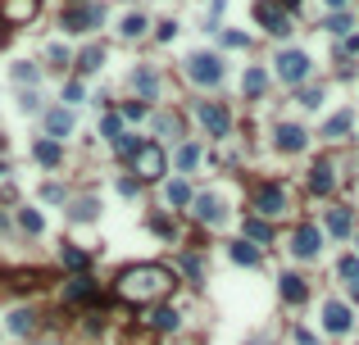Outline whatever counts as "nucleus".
<instances>
[{"mask_svg": "<svg viewBox=\"0 0 359 345\" xmlns=\"http://www.w3.org/2000/svg\"><path fill=\"white\" fill-rule=\"evenodd\" d=\"M177 277L173 268H164V264H128V268L114 277V295L123 304H137V309H151V304H164L173 295Z\"/></svg>", "mask_w": 359, "mask_h": 345, "instance_id": "nucleus-1", "label": "nucleus"}, {"mask_svg": "<svg viewBox=\"0 0 359 345\" xmlns=\"http://www.w3.org/2000/svg\"><path fill=\"white\" fill-rule=\"evenodd\" d=\"M287 205H291V200H287V186H282V182H260V186L251 191V209H255L260 218H282Z\"/></svg>", "mask_w": 359, "mask_h": 345, "instance_id": "nucleus-2", "label": "nucleus"}, {"mask_svg": "<svg viewBox=\"0 0 359 345\" xmlns=\"http://www.w3.org/2000/svg\"><path fill=\"white\" fill-rule=\"evenodd\" d=\"M132 172H137V182H159L164 172H168V155L155 141H146L142 150H137V159H132Z\"/></svg>", "mask_w": 359, "mask_h": 345, "instance_id": "nucleus-3", "label": "nucleus"}, {"mask_svg": "<svg viewBox=\"0 0 359 345\" xmlns=\"http://www.w3.org/2000/svg\"><path fill=\"white\" fill-rule=\"evenodd\" d=\"M186 77H191V82L196 86H218L223 82V59H218V55H191V59H186Z\"/></svg>", "mask_w": 359, "mask_h": 345, "instance_id": "nucleus-4", "label": "nucleus"}, {"mask_svg": "<svg viewBox=\"0 0 359 345\" xmlns=\"http://www.w3.org/2000/svg\"><path fill=\"white\" fill-rule=\"evenodd\" d=\"M291 255L295 259H318L323 255V227L318 223H300L291 232Z\"/></svg>", "mask_w": 359, "mask_h": 345, "instance_id": "nucleus-5", "label": "nucleus"}, {"mask_svg": "<svg viewBox=\"0 0 359 345\" xmlns=\"http://www.w3.org/2000/svg\"><path fill=\"white\" fill-rule=\"evenodd\" d=\"M273 64H278V77H282L287 86H300L309 77V55L305 50H282Z\"/></svg>", "mask_w": 359, "mask_h": 345, "instance_id": "nucleus-6", "label": "nucleus"}, {"mask_svg": "<svg viewBox=\"0 0 359 345\" xmlns=\"http://www.w3.org/2000/svg\"><path fill=\"white\" fill-rule=\"evenodd\" d=\"M255 23H260L269 37L291 32V19H287V10H278V0H260V5H255Z\"/></svg>", "mask_w": 359, "mask_h": 345, "instance_id": "nucleus-7", "label": "nucleus"}, {"mask_svg": "<svg viewBox=\"0 0 359 345\" xmlns=\"http://www.w3.org/2000/svg\"><path fill=\"white\" fill-rule=\"evenodd\" d=\"M196 114H200V123H205L209 137H228V132H232V114H228V105H218V100H200Z\"/></svg>", "mask_w": 359, "mask_h": 345, "instance_id": "nucleus-8", "label": "nucleus"}, {"mask_svg": "<svg viewBox=\"0 0 359 345\" xmlns=\"http://www.w3.org/2000/svg\"><path fill=\"white\" fill-rule=\"evenodd\" d=\"M350 327H355V309H350L346 300H327L323 304V332L327 336H346Z\"/></svg>", "mask_w": 359, "mask_h": 345, "instance_id": "nucleus-9", "label": "nucleus"}, {"mask_svg": "<svg viewBox=\"0 0 359 345\" xmlns=\"http://www.w3.org/2000/svg\"><path fill=\"white\" fill-rule=\"evenodd\" d=\"M191 218H196V223H205V227H218L223 218H228V209H223V195H214V191L196 195V200H191Z\"/></svg>", "mask_w": 359, "mask_h": 345, "instance_id": "nucleus-10", "label": "nucleus"}, {"mask_svg": "<svg viewBox=\"0 0 359 345\" xmlns=\"http://www.w3.org/2000/svg\"><path fill=\"white\" fill-rule=\"evenodd\" d=\"M100 23H105V10H100V5H73V10L64 14V32H91Z\"/></svg>", "mask_w": 359, "mask_h": 345, "instance_id": "nucleus-11", "label": "nucleus"}, {"mask_svg": "<svg viewBox=\"0 0 359 345\" xmlns=\"http://www.w3.org/2000/svg\"><path fill=\"white\" fill-rule=\"evenodd\" d=\"M64 304H100V286H96V277L77 273V277L64 286Z\"/></svg>", "mask_w": 359, "mask_h": 345, "instance_id": "nucleus-12", "label": "nucleus"}, {"mask_svg": "<svg viewBox=\"0 0 359 345\" xmlns=\"http://www.w3.org/2000/svg\"><path fill=\"white\" fill-rule=\"evenodd\" d=\"M273 146L282 155H300L309 146V132L300 128V123H278V137H273Z\"/></svg>", "mask_w": 359, "mask_h": 345, "instance_id": "nucleus-13", "label": "nucleus"}, {"mask_svg": "<svg viewBox=\"0 0 359 345\" xmlns=\"http://www.w3.org/2000/svg\"><path fill=\"white\" fill-rule=\"evenodd\" d=\"M278 295H282V304H291V309H300V304L309 300V286L300 273H282L278 277Z\"/></svg>", "mask_w": 359, "mask_h": 345, "instance_id": "nucleus-14", "label": "nucleus"}, {"mask_svg": "<svg viewBox=\"0 0 359 345\" xmlns=\"http://www.w3.org/2000/svg\"><path fill=\"white\" fill-rule=\"evenodd\" d=\"M323 232H327V237H337V241H350V237H355V218H350V209L332 205L323 214Z\"/></svg>", "mask_w": 359, "mask_h": 345, "instance_id": "nucleus-15", "label": "nucleus"}, {"mask_svg": "<svg viewBox=\"0 0 359 345\" xmlns=\"http://www.w3.org/2000/svg\"><path fill=\"white\" fill-rule=\"evenodd\" d=\"M37 10H41V0H5L0 5V19L5 23H32Z\"/></svg>", "mask_w": 359, "mask_h": 345, "instance_id": "nucleus-16", "label": "nucleus"}, {"mask_svg": "<svg viewBox=\"0 0 359 345\" xmlns=\"http://www.w3.org/2000/svg\"><path fill=\"white\" fill-rule=\"evenodd\" d=\"M241 237L251 241V246H269V241H273V227H269V218H260V214H246V218H241Z\"/></svg>", "mask_w": 359, "mask_h": 345, "instance_id": "nucleus-17", "label": "nucleus"}, {"mask_svg": "<svg viewBox=\"0 0 359 345\" xmlns=\"http://www.w3.org/2000/svg\"><path fill=\"white\" fill-rule=\"evenodd\" d=\"M350 132H355V114H350V109H341V114H332V119L323 123V132H318V137H323V141H346Z\"/></svg>", "mask_w": 359, "mask_h": 345, "instance_id": "nucleus-18", "label": "nucleus"}, {"mask_svg": "<svg viewBox=\"0 0 359 345\" xmlns=\"http://www.w3.org/2000/svg\"><path fill=\"white\" fill-rule=\"evenodd\" d=\"M132 91H137V96L142 100H155L159 96V73H155V68H132Z\"/></svg>", "mask_w": 359, "mask_h": 345, "instance_id": "nucleus-19", "label": "nucleus"}, {"mask_svg": "<svg viewBox=\"0 0 359 345\" xmlns=\"http://www.w3.org/2000/svg\"><path fill=\"white\" fill-rule=\"evenodd\" d=\"M68 132H73V114H68V109H46V137L64 141Z\"/></svg>", "mask_w": 359, "mask_h": 345, "instance_id": "nucleus-20", "label": "nucleus"}, {"mask_svg": "<svg viewBox=\"0 0 359 345\" xmlns=\"http://www.w3.org/2000/svg\"><path fill=\"white\" fill-rule=\"evenodd\" d=\"M146 327H151V332H177V327H182V313L168 309V304H155V313L146 318Z\"/></svg>", "mask_w": 359, "mask_h": 345, "instance_id": "nucleus-21", "label": "nucleus"}, {"mask_svg": "<svg viewBox=\"0 0 359 345\" xmlns=\"http://www.w3.org/2000/svg\"><path fill=\"white\" fill-rule=\"evenodd\" d=\"M332 186H337V177H332V159H318L314 168H309V191H314V195H327Z\"/></svg>", "mask_w": 359, "mask_h": 345, "instance_id": "nucleus-22", "label": "nucleus"}, {"mask_svg": "<svg viewBox=\"0 0 359 345\" xmlns=\"http://www.w3.org/2000/svg\"><path fill=\"white\" fill-rule=\"evenodd\" d=\"M264 91H269V73H264V68H246V73H241V96H251V100H260Z\"/></svg>", "mask_w": 359, "mask_h": 345, "instance_id": "nucleus-23", "label": "nucleus"}, {"mask_svg": "<svg viewBox=\"0 0 359 345\" xmlns=\"http://www.w3.org/2000/svg\"><path fill=\"white\" fill-rule=\"evenodd\" d=\"M228 255H232V264H241V268H260V264H264V250L251 246V241H237Z\"/></svg>", "mask_w": 359, "mask_h": 345, "instance_id": "nucleus-24", "label": "nucleus"}, {"mask_svg": "<svg viewBox=\"0 0 359 345\" xmlns=\"http://www.w3.org/2000/svg\"><path fill=\"white\" fill-rule=\"evenodd\" d=\"M146 28H151V23H146V14L128 10V14H123V23H119V37H123V41H137V37H146Z\"/></svg>", "mask_w": 359, "mask_h": 345, "instance_id": "nucleus-25", "label": "nucleus"}, {"mask_svg": "<svg viewBox=\"0 0 359 345\" xmlns=\"http://www.w3.org/2000/svg\"><path fill=\"white\" fill-rule=\"evenodd\" d=\"M32 155H37V164H46V168H59V159H64V150H59V141H50V137H41L32 146Z\"/></svg>", "mask_w": 359, "mask_h": 345, "instance_id": "nucleus-26", "label": "nucleus"}, {"mask_svg": "<svg viewBox=\"0 0 359 345\" xmlns=\"http://www.w3.org/2000/svg\"><path fill=\"white\" fill-rule=\"evenodd\" d=\"M59 264H64V268L77 277V273L91 268V255H87V250H77V246H64V250H59Z\"/></svg>", "mask_w": 359, "mask_h": 345, "instance_id": "nucleus-27", "label": "nucleus"}, {"mask_svg": "<svg viewBox=\"0 0 359 345\" xmlns=\"http://www.w3.org/2000/svg\"><path fill=\"white\" fill-rule=\"evenodd\" d=\"M164 200H168L173 209H186L191 200H196V195H191V186H186L182 177H177V182H168V186H164Z\"/></svg>", "mask_w": 359, "mask_h": 345, "instance_id": "nucleus-28", "label": "nucleus"}, {"mask_svg": "<svg viewBox=\"0 0 359 345\" xmlns=\"http://www.w3.org/2000/svg\"><path fill=\"white\" fill-rule=\"evenodd\" d=\"M10 332L14 336H32L37 332V313L32 309H14L10 313Z\"/></svg>", "mask_w": 359, "mask_h": 345, "instance_id": "nucleus-29", "label": "nucleus"}, {"mask_svg": "<svg viewBox=\"0 0 359 345\" xmlns=\"http://www.w3.org/2000/svg\"><path fill=\"white\" fill-rule=\"evenodd\" d=\"M142 146H146V141L142 137H132V132H123V137L119 141H114V155H119V159H137V150H142Z\"/></svg>", "mask_w": 359, "mask_h": 345, "instance_id": "nucleus-30", "label": "nucleus"}, {"mask_svg": "<svg viewBox=\"0 0 359 345\" xmlns=\"http://www.w3.org/2000/svg\"><path fill=\"white\" fill-rule=\"evenodd\" d=\"M173 164H177V172H191V168L200 164V146H191V141H186V146H177Z\"/></svg>", "mask_w": 359, "mask_h": 345, "instance_id": "nucleus-31", "label": "nucleus"}, {"mask_svg": "<svg viewBox=\"0 0 359 345\" xmlns=\"http://www.w3.org/2000/svg\"><path fill=\"white\" fill-rule=\"evenodd\" d=\"M100 64H105V46H87V50L77 55V68H82V73H96Z\"/></svg>", "mask_w": 359, "mask_h": 345, "instance_id": "nucleus-32", "label": "nucleus"}, {"mask_svg": "<svg viewBox=\"0 0 359 345\" xmlns=\"http://www.w3.org/2000/svg\"><path fill=\"white\" fill-rule=\"evenodd\" d=\"M96 200H91V195H87V200H73V209H68V218H73V223H91V218H96Z\"/></svg>", "mask_w": 359, "mask_h": 345, "instance_id": "nucleus-33", "label": "nucleus"}, {"mask_svg": "<svg viewBox=\"0 0 359 345\" xmlns=\"http://www.w3.org/2000/svg\"><path fill=\"white\" fill-rule=\"evenodd\" d=\"M41 273H10V286L14 291H37V286H41Z\"/></svg>", "mask_w": 359, "mask_h": 345, "instance_id": "nucleus-34", "label": "nucleus"}, {"mask_svg": "<svg viewBox=\"0 0 359 345\" xmlns=\"http://www.w3.org/2000/svg\"><path fill=\"white\" fill-rule=\"evenodd\" d=\"M337 273H341L346 286H350V282H359V255H341L337 259Z\"/></svg>", "mask_w": 359, "mask_h": 345, "instance_id": "nucleus-35", "label": "nucleus"}, {"mask_svg": "<svg viewBox=\"0 0 359 345\" xmlns=\"http://www.w3.org/2000/svg\"><path fill=\"white\" fill-rule=\"evenodd\" d=\"M19 227H23V232H28V237H37V232H41V227H46V218L37 214V209H19Z\"/></svg>", "mask_w": 359, "mask_h": 345, "instance_id": "nucleus-36", "label": "nucleus"}, {"mask_svg": "<svg viewBox=\"0 0 359 345\" xmlns=\"http://www.w3.org/2000/svg\"><path fill=\"white\" fill-rule=\"evenodd\" d=\"M151 232H155V237H164V241H173L177 237V223H173V218H151Z\"/></svg>", "mask_w": 359, "mask_h": 345, "instance_id": "nucleus-37", "label": "nucleus"}, {"mask_svg": "<svg viewBox=\"0 0 359 345\" xmlns=\"http://www.w3.org/2000/svg\"><path fill=\"white\" fill-rule=\"evenodd\" d=\"M323 28H327V32H337V37H350V14H346V10L332 14V19H327Z\"/></svg>", "mask_w": 359, "mask_h": 345, "instance_id": "nucleus-38", "label": "nucleus"}, {"mask_svg": "<svg viewBox=\"0 0 359 345\" xmlns=\"http://www.w3.org/2000/svg\"><path fill=\"white\" fill-rule=\"evenodd\" d=\"M223 46H228V50H251V37L237 32V28H228V32H223Z\"/></svg>", "mask_w": 359, "mask_h": 345, "instance_id": "nucleus-39", "label": "nucleus"}, {"mask_svg": "<svg viewBox=\"0 0 359 345\" xmlns=\"http://www.w3.org/2000/svg\"><path fill=\"white\" fill-rule=\"evenodd\" d=\"M182 273H186L191 282H200V277H205V264H200V255H182Z\"/></svg>", "mask_w": 359, "mask_h": 345, "instance_id": "nucleus-40", "label": "nucleus"}, {"mask_svg": "<svg viewBox=\"0 0 359 345\" xmlns=\"http://www.w3.org/2000/svg\"><path fill=\"white\" fill-rule=\"evenodd\" d=\"M100 132H105V141H119V137H123V119H119V114H105Z\"/></svg>", "mask_w": 359, "mask_h": 345, "instance_id": "nucleus-41", "label": "nucleus"}, {"mask_svg": "<svg viewBox=\"0 0 359 345\" xmlns=\"http://www.w3.org/2000/svg\"><path fill=\"white\" fill-rule=\"evenodd\" d=\"M14 77H19L23 86H32L37 77H41V68H37V64H14Z\"/></svg>", "mask_w": 359, "mask_h": 345, "instance_id": "nucleus-42", "label": "nucleus"}, {"mask_svg": "<svg viewBox=\"0 0 359 345\" xmlns=\"http://www.w3.org/2000/svg\"><path fill=\"white\" fill-rule=\"evenodd\" d=\"M350 55H359V32L355 37H341V46H337V59H341V64H346Z\"/></svg>", "mask_w": 359, "mask_h": 345, "instance_id": "nucleus-43", "label": "nucleus"}, {"mask_svg": "<svg viewBox=\"0 0 359 345\" xmlns=\"http://www.w3.org/2000/svg\"><path fill=\"white\" fill-rule=\"evenodd\" d=\"M300 105L318 109V105H323V86H305V91H300Z\"/></svg>", "mask_w": 359, "mask_h": 345, "instance_id": "nucleus-44", "label": "nucleus"}, {"mask_svg": "<svg viewBox=\"0 0 359 345\" xmlns=\"http://www.w3.org/2000/svg\"><path fill=\"white\" fill-rule=\"evenodd\" d=\"M123 119L142 123V119H146V100H128V105H123Z\"/></svg>", "mask_w": 359, "mask_h": 345, "instance_id": "nucleus-45", "label": "nucleus"}, {"mask_svg": "<svg viewBox=\"0 0 359 345\" xmlns=\"http://www.w3.org/2000/svg\"><path fill=\"white\" fill-rule=\"evenodd\" d=\"M46 59H50V68H64V64H68V50H64V46H50V50H46Z\"/></svg>", "mask_w": 359, "mask_h": 345, "instance_id": "nucleus-46", "label": "nucleus"}, {"mask_svg": "<svg viewBox=\"0 0 359 345\" xmlns=\"http://www.w3.org/2000/svg\"><path fill=\"white\" fill-rule=\"evenodd\" d=\"M64 100H68V105H82V100H87L82 82H68V86H64Z\"/></svg>", "mask_w": 359, "mask_h": 345, "instance_id": "nucleus-47", "label": "nucleus"}, {"mask_svg": "<svg viewBox=\"0 0 359 345\" xmlns=\"http://www.w3.org/2000/svg\"><path fill=\"white\" fill-rule=\"evenodd\" d=\"M155 37H159V41H173V37H177V23H173V19H164L159 28H155Z\"/></svg>", "mask_w": 359, "mask_h": 345, "instance_id": "nucleus-48", "label": "nucleus"}, {"mask_svg": "<svg viewBox=\"0 0 359 345\" xmlns=\"http://www.w3.org/2000/svg\"><path fill=\"white\" fill-rule=\"evenodd\" d=\"M41 200H50V205H59V200H64V186H41Z\"/></svg>", "mask_w": 359, "mask_h": 345, "instance_id": "nucleus-49", "label": "nucleus"}, {"mask_svg": "<svg viewBox=\"0 0 359 345\" xmlns=\"http://www.w3.org/2000/svg\"><path fill=\"white\" fill-rule=\"evenodd\" d=\"M19 109H23V114H37V91H23V96H19Z\"/></svg>", "mask_w": 359, "mask_h": 345, "instance_id": "nucleus-50", "label": "nucleus"}, {"mask_svg": "<svg viewBox=\"0 0 359 345\" xmlns=\"http://www.w3.org/2000/svg\"><path fill=\"white\" fill-rule=\"evenodd\" d=\"M155 128H159V132H173V137H177V119H173V114H159V119H155Z\"/></svg>", "mask_w": 359, "mask_h": 345, "instance_id": "nucleus-51", "label": "nucleus"}, {"mask_svg": "<svg viewBox=\"0 0 359 345\" xmlns=\"http://www.w3.org/2000/svg\"><path fill=\"white\" fill-rule=\"evenodd\" d=\"M295 345H318V336L305 332V327H295Z\"/></svg>", "mask_w": 359, "mask_h": 345, "instance_id": "nucleus-52", "label": "nucleus"}, {"mask_svg": "<svg viewBox=\"0 0 359 345\" xmlns=\"http://www.w3.org/2000/svg\"><path fill=\"white\" fill-rule=\"evenodd\" d=\"M119 195H128V200H132V195H137V177H123V182H119Z\"/></svg>", "mask_w": 359, "mask_h": 345, "instance_id": "nucleus-53", "label": "nucleus"}, {"mask_svg": "<svg viewBox=\"0 0 359 345\" xmlns=\"http://www.w3.org/2000/svg\"><path fill=\"white\" fill-rule=\"evenodd\" d=\"M278 10H287V14H291V10H300V0H278Z\"/></svg>", "mask_w": 359, "mask_h": 345, "instance_id": "nucleus-54", "label": "nucleus"}, {"mask_svg": "<svg viewBox=\"0 0 359 345\" xmlns=\"http://www.w3.org/2000/svg\"><path fill=\"white\" fill-rule=\"evenodd\" d=\"M327 5H332V10L341 14V10H350V5H355V0H327Z\"/></svg>", "mask_w": 359, "mask_h": 345, "instance_id": "nucleus-55", "label": "nucleus"}, {"mask_svg": "<svg viewBox=\"0 0 359 345\" xmlns=\"http://www.w3.org/2000/svg\"><path fill=\"white\" fill-rule=\"evenodd\" d=\"M350 300H355V304H359V282H350Z\"/></svg>", "mask_w": 359, "mask_h": 345, "instance_id": "nucleus-56", "label": "nucleus"}, {"mask_svg": "<svg viewBox=\"0 0 359 345\" xmlns=\"http://www.w3.org/2000/svg\"><path fill=\"white\" fill-rule=\"evenodd\" d=\"M355 246H359V227H355Z\"/></svg>", "mask_w": 359, "mask_h": 345, "instance_id": "nucleus-57", "label": "nucleus"}, {"mask_svg": "<svg viewBox=\"0 0 359 345\" xmlns=\"http://www.w3.org/2000/svg\"><path fill=\"white\" fill-rule=\"evenodd\" d=\"M251 345H264V341H251Z\"/></svg>", "mask_w": 359, "mask_h": 345, "instance_id": "nucleus-58", "label": "nucleus"}, {"mask_svg": "<svg viewBox=\"0 0 359 345\" xmlns=\"http://www.w3.org/2000/svg\"><path fill=\"white\" fill-rule=\"evenodd\" d=\"M0 172H5V164H0Z\"/></svg>", "mask_w": 359, "mask_h": 345, "instance_id": "nucleus-59", "label": "nucleus"}]
</instances>
